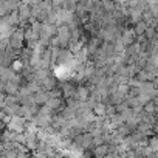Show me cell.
Listing matches in <instances>:
<instances>
[{
	"instance_id": "obj_1",
	"label": "cell",
	"mask_w": 158,
	"mask_h": 158,
	"mask_svg": "<svg viewBox=\"0 0 158 158\" xmlns=\"http://www.w3.org/2000/svg\"><path fill=\"white\" fill-rule=\"evenodd\" d=\"M22 40H23V33L22 31H14L13 36H11V45L13 47H20Z\"/></svg>"
}]
</instances>
